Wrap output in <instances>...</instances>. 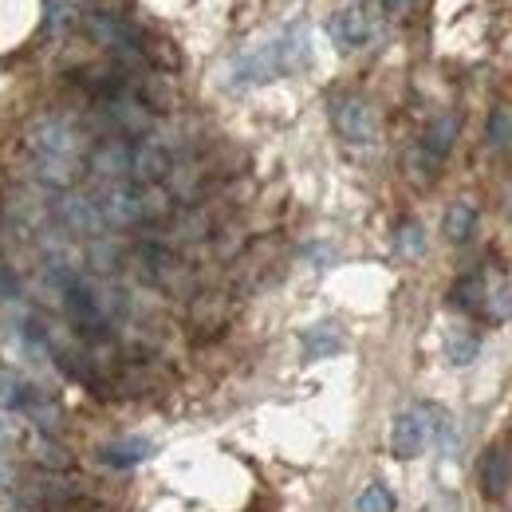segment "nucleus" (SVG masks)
I'll return each instance as SVG.
<instances>
[{"instance_id":"nucleus-1","label":"nucleus","mask_w":512,"mask_h":512,"mask_svg":"<svg viewBox=\"0 0 512 512\" xmlns=\"http://www.w3.org/2000/svg\"><path fill=\"white\" fill-rule=\"evenodd\" d=\"M430 442H449V414L438 406H410L390 426V449L394 457H418Z\"/></svg>"},{"instance_id":"nucleus-2","label":"nucleus","mask_w":512,"mask_h":512,"mask_svg":"<svg viewBox=\"0 0 512 512\" xmlns=\"http://www.w3.org/2000/svg\"><path fill=\"white\" fill-rule=\"evenodd\" d=\"M331 123H335V130H339L347 142H355V146H367V142L379 138V115H375V107H371L367 99H359V95H339V99L331 103Z\"/></svg>"},{"instance_id":"nucleus-3","label":"nucleus","mask_w":512,"mask_h":512,"mask_svg":"<svg viewBox=\"0 0 512 512\" xmlns=\"http://www.w3.org/2000/svg\"><path fill=\"white\" fill-rule=\"evenodd\" d=\"M170 170H174V154L158 138H142L138 146H130V178L138 186H158L162 178H170Z\"/></svg>"},{"instance_id":"nucleus-4","label":"nucleus","mask_w":512,"mask_h":512,"mask_svg":"<svg viewBox=\"0 0 512 512\" xmlns=\"http://www.w3.org/2000/svg\"><path fill=\"white\" fill-rule=\"evenodd\" d=\"M327 32H331L335 48L355 52V48H363V44L375 36V24H371V16H367L363 8H343V12H335V16H331Z\"/></svg>"},{"instance_id":"nucleus-5","label":"nucleus","mask_w":512,"mask_h":512,"mask_svg":"<svg viewBox=\"0 0 512 512\" xmlns=\"http://www.w3.org/2000/svg\"><path fill=\"white\" fill-rule=\"evenodd\" d=\"M512 485V453L505 446L489 449L481 457V489L485 497H505Z\"/></svg>"},{"instance_id":"nucleus-6","label":"nucleus","mask_w":512,"mask_h":512,"mask_svg":"<svg viewBox=\"0 0 512 512\" xmlns=\"http://www.w3.org/2000/svg\"><path fill=\"white\" fill-rule=\"evenodd\" d=\"M154 442H146V438H119V442H111V446L99 449V461L107 465V469H130V465H142V461H150L154 457Z\"/></svg>"},{"instance_id":"nucleus-7","label":"nucleus","mask_w":512,"mask_h":512,"mask_svg":"<svg viewBox=\"0 0 512 512\" xmlns=\"http://www.w3.org/2000/svg\"><path fill=\"white\" fill-rule=\"evenodd\" d=\"M457 130H461L457 115H438V119L430 123V130H426V142H422V150H426V158H430V162H442L449 150H453Z\"/></svg>"},{"instance_id":"nucleus-8","label":"nucleus","mask_w":512,"mask_h":512,"mask_svg":"<svg viewBox=\"0 0 512 512\" xmlns=\"http://www.w3.org/2000/svg\"><path fill=\"white\" fill-rule=\"evenodd\" d=\"M485 296H489V280H485L481 272H469L465 280L453 284L449 304H453V308H465V312H481V308H485Z\"/></svg>"},{"instance_id":"nucleus-9","label":"nucleus","mask_w":512,"mask_h":512,"mask_svg":"<svg viewBox=\"0 0 512 512\" xmlns=\"http://www.w3.org/2000/svg\"><path fill=\"white\" fill-rule=\"evenodd\" d=\"M335 351H343V331L335 323H316L312 331H304V355L308 359H323Z\"/></svg>"},{"instance_id":"nucleus-10","label":"nucleus","mask_w":512,"mask_h":512,"mask_svg":"<svg viewBox=\"0 0 512 512\" xmlns=\"http://www.w3.org/2000/svg\"><path fill=\"white\" fill-rule=\"evenodd\" d=\"M446 237L453 245H461V241H469L473 237V229H477V209L469 205V201H453L446 213Z\"/></svg>"},{"instance_id":"nucleus-11","label":"nucleus","mask_w":512,"mask_h":512,"mask_svg":"<svg viewBox=\"0 0 512 512\" xmlns=\"http://www.w3.org/2000/svg\"><path fill=\"white\" fill-rule=\"evenodd\" d=\"M485 138H489V146H493V150H501V154H509L512 150V107L509 103H497V107L489 111Z\"/></svg>"},{"instance_id":"nucleus-12","label":"nucleus","mask_w":512,"mask_h":512,"mask_svg":"<svg viewBox=\"0 0 512 512\" xmlns=\"http://www.w3.org/2000/svg\"><path fill=\"white\" fill-rule=\"evenodd\" d=\"M24 438H28V422H24L20 414L0 410V453H4V457H12Z\"/></svg>"},{"instance_id":"nucleus-13","label":"nucleus","mask_w":512,"mask_h":512,"mask_svg":"<svg viewBox=\"0 0 512 512\" xmlns=\"http://www.w3.org/2000/svg\"><path fill=\"white\" fill-rule=\"evenodd\" d=\"M481 316L485 320H493V323H505L512 316V292L501 284H489V296H485V308H481Z\"/></svg>"},{"instance_id":"nucleus-14","label":"nucleus","mask_w":512,"mask_h":512,"mask_svg":"<svg viewBox=\"0 0 512 512\" xmlns=\"http://www.w3.org/2000/svg\"><path fill=\"white\" fill-rule=\"evenodd\" d=\"M394 245H398V253L402 256H422L426 253V229H422L418 221H406V225H398Z\"/></svg>"},{"instance_id":"nucleus-15","label":"nucleus","mask_w":512,"mask_h":512,"mask_svg":"<svg viewBox=\"0 0 512 512\" xmlns=\"http://www.w3.org/2000/svg\"><path fill=\"white\" fill-rule=\"evenodd\" d=\"M355 509L359 512H394V493H390L386 485H367V489L359 493Z\"/></svg>"},{"instance_id":"nucleus-16","label":"nucleus","mask_w":512,"mask_h":512,"mask_svg":"<svg viewBox=\"0 0 512 512\" xmlns=\"http://www.w3.org/2000/svg\"><path fill=\"white\" fill-rule=\"evenodd\" d=\"M473 355H477V339L465 335V331H453V339H449V359H453L457 367H465Z\"/></svg>"},{"instance_id":"nucleus-17","label":"nucleus","mask_w":512,"mask_h":512,"mask_svg":"<svg viewBox=\"0 0 512 512\" xmlns=\"http://www.w3.org/2000/svg\"><path fill=\"white\" fill-rule=\"evenodd\" d=\"M48 8H52V28H60L64 20H71V16H75L79 0H48Z\"/></svg>"},{"instance_id":"nucleus-18","label":"nucleus","mask_w":512,"mask_h":512,"mask_svg":"<svg viewBox=\"0 0 512 512\" xmlns=\"http://www.w3.org/2000/svg\"><path fill=\"white\" fill-rule=\"evenodd\" d=\"M383 8L390 16H406V12L414 8V0H383Z\"/></svg>"}]
</instances>
